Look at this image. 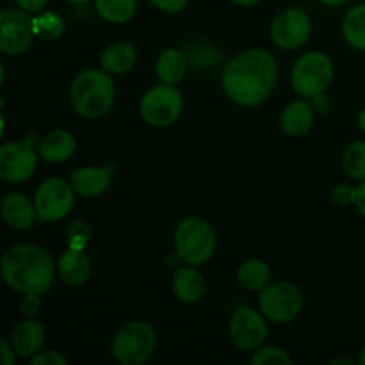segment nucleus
Returning a JSON list of instances; mask_svg holds the SVG:
<instances>
[{
  "label": "nucleus",
  "instance_id": "1",
  "mask_svg": "<svg viewBox=\"0 0 365 365\" xmlns=\"http://www.w3.org/2000/svg\"><path fill=\"white\" fill-rule=\"evenodd\" d=\"M278 66L266 48H248L228 61L221 75L223 91L232 102L257 107L266 102L277 84Z\"/></svg>",
  "mask_w": 365,
  "mask_h": 365
},
{
  "label": "nucleus",
  "instance_id": "2",
  "mask_svg": "<svg viewBox=\"0 0 365 365\" xmlns=\"http://www.w3.org/2000/svg\"><path fill=\"white\" fill-rule=\"evenodd\" d=\"M2 278L20 294L43 296L50 291L56 277L52 255L38 245H16L2 257Z\"/></svg>",
  "mask_w": 365,
  "mask_h": 365
},
{
  "label": "nucleus",
  "instance_id": "3",
  "mask_svg": "<svg viewBox=\"0 0 365 365\" xmlns=\"http://www.w3.org/2000/svg\"><path fill=\"white\" fill-rule=\"evenodd\" d=\"M113 78L106 70H86L75 77L70 88V102L81 116L88 120L106 116L114 103Z\"/></svg>",
  "mask_w": 365,
  "mask_h": 365
},
{
  "label": "nucleus",
  "instance_id": "4",
  "mask_svg": "<svg viewBox=\"0 0 365 365\" xmlns=\"http://www.w3.org/2000/svg\"><path fill=\"white\" fill-rule=\"evenodd\" d=\"M157 349V331L141 319L130 321L116 331L110 344L113 356L123 365H143Z\"/></svg>",
  "mask_w": 365,
  "mask_h": 365
},
{
  "label": "nucleus",
  "instance_id": "5",
  "mask_svg": "<svg viewBox=\"0 0 365 365\" xmlns=\"http://www.w3.org/2000/svg\"><path fill=\"white\" fill-rule=\"evenodd\" d=\"M175 248L185 264L202 266L216 252L214 228L203 217H185L178 223L177 232H175Z\"/></svg>",
  "mask_w": 365,
  "mask_h": 365
},
{
  "label": "nucleus",
  "instance_id": "6",
  "mask_svg": "<svg viewBox=\"0 0 365 365\" xmlns=\"http://www.w3.org/2000/svg\"><path fill=\"white\" fill-rule=\"evenodd\" d=\"M334 78V63L323 52H307L294 63L292 88L303 98H316L327 91Z\"/></svg>",
  "mask_w": 365,
  "mask_h": 365
},
{
  "label": "nucleus",
  "instance_id": "7",
  "mask_svg": "<svg viewBox=\"0 0 365 365\" xmlns=\"http://www.w3.org/2000/svg\"><path fill=\"white\" fill-rule=\"evenodd\" d=\"M259 307L271 323H289L302 312V291L291 282H274L260 291Z\"/></svg>",
  "mask_w": 365,
  "mask_h": 365
},
{
  "label": "nucleus",
  "instance_id": "8",
  "mask_svg": "<svg viewBox=\"0 0 365 365\" xmlns=\"http://www.w3.org/2000/svg\"><path fill=\"white\" fill-rule=\"evenodd\" d=\"M184 98L173 84H160L148 89L143 96L139 113L143 120L152 127H168L175 123L182 114Z\"/></svg>",
  "mask_w": 365,
  "mask_h": 365
},
{
  "label": "nucleus",
  "instance_id": "9",
  "mask_svg": "<svg viewBox=\"0 0 365 365\" xmlns=\"http://www.w3.org/2000/svg\"><path fill=\"white\" fill-rule=\"evenodd\" d=\"M34 135L21 143H6L0 146V177L7 184H21L34 175L38 155L34 152Z\"/></svg>",
  "mask_w": 365,
  "mask_h": 365
},
{
  "label": "nucleus",
  "instance_id": "10",
  "mask_svg": "<svg viewBox=\"0 0 365 365\" xmlns=\"http://www.w3.org/2000/svg\"><path fill=\"white\" fill-rule=\"evenodd\" d=\"M73 185L64 178L52 177L43 182L34 195L36 214L43 221H61L70 214L75 202Z\"/></svg>",
  "mask_w": 365,
  "mask_h": 365
},
{
  "label": "nucleus",
  "instance_id": "11",
  "mask_svg": "<svg viewBox=\"0 0 365 365\" xmlns=\"http://www.w3.org/2000/svg\"><path fill=\"white\" fill-rule=\"evenodd\" d=\"M264 316V314H262ZM257 310L237 307L228 324V339L239 351H255L267 337V323Z\"/></svg>",
  "mask_w": 365,
  "mask_h": 365
},
{
  "label": "nucleus",
  "instance_id": "12",
  "mask_svg": "<svg viewBox=\"0 0 365 365\" xmlns=\"http://www.w3.org/2000/svg\"><path fill=\"white\" fill-rule=\"evenodd\" d=\"M312 21L299 7H291L278 14L271 24V39L278 48L294 50L309 41Z\"/></svg>",
  "mask_w": 365,
  "mask_h": 365
},
{
  "label": "nucleus",
  "instance_id": "13",
  "mask_svg": "<svg viewBox=\"0 0 365 365\" xmlns=\"http://www.w3.org/2000/svg\"><path fill=\"white\" fill-rule=\"evenodd\" d=\"M32 18L24 9H4L0 13V50L6 56L27 52L34 38Z\"/></svg>",
  "mask_w": 365,
  "mask_h": 365
},
{
  "label": "nucleus",
  "instance_id": "14",
  "mask_svg": "<svg viewBox=\"0 0 365 365\" xmlns=\"http://www.w3.org/2000/svg\"><path fill=\"white\" fill-rule=\"evenodd\" d=\"M113 164L107 168H78L71 173V185L75 192L84 198H96L109 191L110 175H113Z\"/></svg>",
  "mask_w": 365,
  "mask_h": 365
},
{
  "label": "nucleus",
  "instance_id": "15",
  "mask_svg": "<svg viewBox=\"0 0 365 365\" xmlns=\"http://www.w3.org/2000/svg\"><path fill=\"white\" fill-rule=\"evenodd\" d=\"M91 260L86 255L84 250L68 248L61 255L59 264H57V273H59L61 280L71 287L84 285L91 277Z\"/></svg>",
  "mask_w": 365,
  "mask_h": 365
},
{
  "label": "nucleus",
  "instance_id": "16",
  "mask_svg": "<svg viewBox=\"0 0 365 365\" xmlns=\"http://www.w3.org/2000/svg\"><path fill=\"white\" fill-rule=\"evenodd\" d=\"M11 344L21 359L34 356L45 344V328L34 319L20 321L11 331Z\"/></svg>",
  "mask_w": 365,
  "mask_h": 365
},
{
  "label": "nucleus",
  "instance_id": "17",
  "mask_svg": "<svg viewBox=\"0 0 365 365\" xmlns=\"http://www.w3.org/2000/svg\"><path fill=\"white\" fill-rule=\"evenodd\" d=\"M36 207L21 192H9L2 200V216L13 230H25L34 223Z\"/></svg>",
  "mask_w": 365,
  "mask_h": 365
},
{
  "label": "nucleus",
  "instance_id": "18",
  "mask_svg": "<svg viewBox=\"0 0 365 365\" xmlns=\"http://www.w3.org/2000/svg\"><path fill=\"white\" fill-rule=\"evenodd\" d=\"M314 123V109L310 103L298 100L292 102L284 109L280 116L282 130L292 138H302L312 128Z\"/></svg>",
  "mask_w": 365,
  "mask_h": 365
},
{
  "label": "nucleus",
  "instance_id": "19",
  "mask_svg": "<svg viewBox=\"0 0 365 365\" xmlns=\"http://www.w3.org/2000/svg\"><path fill=\"white\" fill-rule=\"evenodd\" d=\"M39 157L46 163H64L75 152V138L66 130H52L39 143Z\"/></svg>",
  "mask_w": 365,
  "mask_h": 365
},
{
  "label": "nucleus",
  "instance_id": "20",
  "mask_svg": "<svg viewBox=\"0 0 365 365\" xmlns=\"http://www.w3.org/2000/svg\"><path fill=\"white\" fill-rule=\"evenodd\" d=\"M138 53L135 48L127 41H114L103 50L102 59H100V66L106 70L107 73H127L134 68Z\"/></svg>",
  "mask_w": 365,
  "mask_h": 365
},
{
  "label": "nucleus",
  "instance_id": "21",
  "mask_svg": "<svg viewBox=\"0 0 365 365\" xmlns=\"http://www.w3.org/2000/svg\"><path fill=\"white\" fill-rule=\"evenodd\" d=\"M173 292L184 303H196L205 292V280L192 267H182L173 277Z\"/></svg>",
  "mask_w": 365,
  "mask_h": 365
},
{
  "label": "nucleus",
  "instance_id": "22",
  "mask_svg": "<svg viewBox=\"0 0 365 365\" xmlns=\"http://www.w3.org/2000/svg\"><path fill=\"white\" fill-rule=\"evenodd\" d=\"M185 68H187V59L184 53L177 48H166L157 57L155 73L160 82L175 86L184 78Z\"/></svg>",
  "mask_w": 365,
  "mask_h": 365
},
{
  "label": "nucleus",
  "instance_id": "23",
  "mask_svg": "<svg viewBox=\"0 0 365 365\" xmlns=\"http://www.w3.org/2000/svg\"><path fill=\"white\" fill-rule=\"evenodd\" d=\"M239 284L248 291H262L271 282V269L264 260L250 259L241 264L237 271Z\"/></svg>",
  "mask_w": 365,
  "mask_h": 365
},
{
  "label": "nucleus",
  "instance_id": "24",
  "mask_svg": "<svg viewBox=\"0 0 365 365\" xmlns=\"http://www.w3.org/2000/svg\"><path fill=\"white\" fill-rule=\"evenodd\" d=\"M95 9L106 21L125 24L138 11V0H95Z\"/></svg>",
  "mask_w": 365,
  "mask_h": 365
},
{
  "label": "nucleus",
  "instance_id": "25",
  "mask_svg": "<svg viewBox=\"0 0 365 365\" xmlns=\"http://www.w3.org/2000/svg\"><path fill=\"white\" fill-rule=\"evenodd\" d=\"M342 34L356 50H365V4L353 7L342 20Z\"/></svg>",
  "mask_w": 365,
  "mask_h": 365
},
{
  "label": "nucleus",
  "instance_id": "26",
  "mask_svg": "<svg viewBox=\"0 0 365 365\" xmlns=\"http://www.w3.org/2000/svg\"><path fill=\"white\" fill-rule=\"evenodd\" d=\"M342 168L353 180H365V141H356L346 148Z\"/></svg>",
  "mask_w": 365,
  "mask_h": 365
},
{
  "label": "nucleus",
  "instance_id": "27",
  "mask_svg": "<svg viewBox=\"0 0 365 365\" xmlns=\"http://www.w3.org/2000/svg\"><path fill=\"white\" fill-rule=\"evenodd\" d=\"M32 27H34V34L41 36L45 39H59L64 32V20L59 14L46 11L41 16L32 18Z\"/></svg>",
  "mask_w": 365,
  "mask_h": 365
},
{
  "label": "nucleus",
  "instance_id": "28",
  "mask_svg": "<svg viewBox=\"0 0 365 365\" xmlns=\"http://www.w3.org/2000/svg\"><path fill=\"white\" fill-rule=\"evenodd\" d=\"M250 362H252V365H292V359L284 349L269 346V348L257 349Z\"/></svg>",
  "mask_w": 365,
  "mask_h": 365
},
{
  "label": "nucleus",
  "instance_id": "29",
  "mask_svg": "<svg viewBox=\"0 0 365 365\" xmlns=\"http://www.w3.org/2000/svg\"><path fill=\"white\" fill-rule=\"evenodd\" d=\"M66 237L71 250H84L89 239H91V228H89V225L86 221L77 220L68 227Z\"/></svg>",
  "mask_w": 365,
  "mask_h": 365
},
{
  "label": "nucleus",
  "instance_id": "30",
  "mask_svg": "<svg viewBox=\"0 0 365 365\" xmlns=\"http://www.w3.org/2000/svg\"><path fill=\"white\" fill-rule=\"evenodd\" d=\"M68 360L56 349H46V351H38L31 359V365H66Z\"/></svg>",
  "mask_w": 365,
  "mask_h": 365
},
{
  "label": "nucleus",
  "instance_id": "31",
  "mask_svg": "<svg viewBox=\"0 0 365 365\" xmlns=\"http://www.w3.org/2000/svg\"><path fill=\"white\" fill-rule=\"evenodd\" d=\"M331 200H334L337 205H351L356 200V189L349 187L348 184L335 185V189L331 191Z\"/></svg>",
  "mask_w": 365,
  "mask_h": 365
},
{
  "label": "nucleus",
  "instance_id": "32",
  "mask_svg": "<svg viewBox=\"0 0 365 365\" xmlns=\"http://www.w3.org/2000/svg\"><path fill=\"white\" fill-rule=\"evenodd\" d=\"M153 6L157 9L164 11V13H182L187 7L189 0H152Z\"/></svg>",
  "mask_w": 365,
  "mask_h": 365
},
{
  "label": "nucleus",
  "instance_id": "33",
  "mask_svg": "<svg viewBox=\"0 0 365 365\" xmlns=\"http://www.w3.org/2000/svg\"><path fill=\"white\" fill-rule=\"evenodd\" d=\"M0 353H2V364L4 365H13L14 360H16V349L13 348L11 342H7L6 339L0 341Z\"/></svg>",
  "mask_w": 365,
  "mask_h": 365
},
{
  "label": "nucleus",
  "instance_id": "34",
  "mask_svg": "<svg viewBox=\"0 0 365 365\" xmlns=\"http://www.w3.org/2000/svg\"><path fill=\"white\" fill-rule=\"evenodd\" d=\"M38 309H39V296L25 294L24 303H21V312L27 314V316H34V314H38Z\"/></svg>",
  "mask_w": 365,
  "mask_h": 365
},
{
  "label": "nucleus",
  "instance_id": "35",
  "mask_svg": "<svg viewBox=\"0 0 365 365\" xmlns=\"http://www.w3.org/2000/svg\"><path fill=\"white\" fill-rule=\"evenodd\" d=\"M46 2L48 0H16L18 7L27 11V13H38V11H41L46 6Z\"/></svg>",
  "mask_w": 365,
  "mask_h": 365
},
{
  "label": "nucleus",
  "instance_id": "36",
  "mask_svg": "<svg viewBox=\"0 0 365 365\" xmlns=\"http://www.w3.org/2000/svg\"><path fill=\"white\" fill-rule=\"evenodd\" d=\"M355 205H356V209H359V212L365 217V180L360 182L359 187H356Z\"/></svg>",
  "mask_w": 365,
  "mask_h": 365
},
{
  "label": "nucleus",
  "instance_id": "37",
  "mask_svg": "<svg viewBox=\"0 0 365 365\" xmlns=\"http://www.w3.org/2000/svg\"><path fill=\"white\" fill-rule=\"evenodd\" d=\"M232 2L237 4V6H255L260 0H232Z\"/></svg>",
  "mask_w": 365,
  "mask_h": 365
},
{
  "label": "nucleus",
  "instance_id": "38",
  "mask_svg": "<svg viewBox=\"0 0 365 365\" xmlns=\"http://www.w3.org/2000/svg\"><path fill=\"white\" fill-rule=\"evenodd\" d=\"M337 364H349V365H353V360L344 359V356H339V359L331 360V365H337Z\"/></svg>",
  "mask_w": 365,
  "mask_h": 365
},
{
  "label": "nucleus",
  "instance_id": "39",
  "mask_svg": "<svg viewBox=\"0 0 365 365\" xmlns=\"http://www.w3.org/2000/svg\"><path fill=\"white\" fill-rule=\"evenodd\" d=\"M359 127H360V130L365 134V109L360 113V116H359Z\"/></svg>",
  "mask_w": 365,
  "mask_h": 365
},
{
  "label": "nucleus",
  "instance_id": "40",
  "mask_svg": "<svg viewBox=\"0 0 365 365\" xmlns=\"http://www.w3.org/2000/svg\"><path fill=\"white\" fill-rule=\"evenodd\" d=\"M323 4H327V6H341V4L348 2V0H321Z\"/></svg>",
  "mask_w": 365,
  "mask_h": 365
},
{
  "label": "nucleus",
  "instance_id": "41",
  "mask_svg": "<svg viewBox=\"0 0 365 365\" xmlns=\"http://www.w3.org/2000/svg\"><path fill=\"white\" fill-rule=\"evenodd\" d=\"M359 362L362 364V365H365V346L362 348V351H360V359H359Z\"/></svg>",
  "mask_w": 365,
  "mask_h": 365
},
{
  "label": "nucleus",
  "instance_id": "42",
  "mask_svg": "<svg viewBox=\"0 0 365 365\" xmlns=\"http://www.w3.org/2000/svg\"><path fill=\"white\" fill-rule=\"evenodd\" d=\"M71 4H86V2H89V0H70Z\"/></svg>",
  "mask_w": 365,
  "mask_h": 365
}]
</instances>
